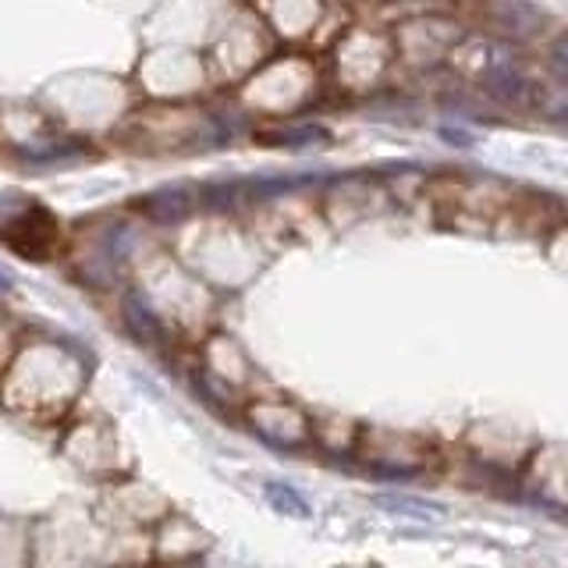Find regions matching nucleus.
Instances as JSON below:
<instances>
[{
    "instance_id": "1",
    "label": "nucleus",
    "mask_w": 568,
    "mask_h": 568,
    "mask_svg": "<svg viewBox=\"0 0 568 568\" xmlns=\"http://www.w3.org/2000/svg\"><path fill=\"white\" fill-rule=\"evenodd\" d=\"M377 505H384V508H402V515H419V519H426V515H437V511H440L437 505L413 501V497H377Z\"/></svg>"
},
{
    "instance_id": "2",
    "label": "nucleus",
    "mask_w": 568,
    "mask_h": 568,
    "mask_svg": "<svg viewBox=\"0 0 568 568\" xmlns=\"http://www.w3.org/2000/svg\"><path fill=\"white\" fill-rule=\"evenodd\" d=\"M266 494H271V501H274L277 508L288 505V508H292V515H298V519H306V515H310V505L302 501V497H298L295 490H288V487L281 490V487H274V484H271V487H266Z\"/></svg>"
}]
</instances>
